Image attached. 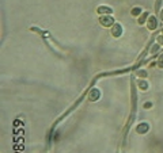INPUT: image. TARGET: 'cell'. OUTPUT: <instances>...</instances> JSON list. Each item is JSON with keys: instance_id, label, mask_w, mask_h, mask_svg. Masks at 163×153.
<instances>
[{"instance_id": "obj_7", "label": "cell", "mask_w": 163, "mask_h": 153, "mask_svg": "<svg viewBox=\"0 0 163 153\" xmlns=\"http://www.w3.org/2000/svg\"><path fill=\"white\" fill-rule=\"evenodd\" d=\"M137 86H139V88H140V90L146 91V90L148 88V83H147V81H143V80H140V81L137 83Z\"/></svg>"}, {"instance_id": "obj_9", "label": "cell", "mask_w": 163, "mask_h": 153, "mask_svg": "<svg viewBox=\"0 0 163 153\" xmlns=\"http://www.w3.org/2000/svg\"><path fill=\"white\" fill-rule=\"evenodd\" d=\"M147 16H148V12H143V14H141V16H140V19H139V23L143 24L144 22H146V19H147Z\"/></svg>"}, {"instance_id": "obj_13", "label": "cell", "mask_w": 163, "mask_h": 153, "mask_svg": "<svg viewBox=\"0 0 163 153\" xmlns=\"http://www.w3.org/2000/svg\"><path fill=\"white\" fill-rule=\"evenodd\" d=\"M158 49H159V46H158V45H155V46H154V49H152V53H154V51H156Z\"/></svg>"}, {"instance_id": "obj_16", "label": "cell", "mask_w": 163, "mask_h": 153, "mask_svg": "<svg viewBox=\"0 0 163 153\" xmlns=\"http://www.w3.org/2000/svg\"><path fill=\"white\" fill-rule=\"evenodd\" d=\"M162 33H163V30H162Z\"/></svg>"}, {"instance_id": "obj_6", "label": "cell", "mask_w": 163, "mask_h": 153, "mask_svg": "<svg viewBox=\"0 0 163 153\" xmlns=\"http://www.w3.org/2000/svg\"><path fill=\"white\" fill-rule=\"evenodd\" d=\"M99 96H101L99 91H98V90H95V88H94V90H92L91 92H90V100H92V102H95V100H98V99H99Z\"/></svg>"}, {"instance_id": "obj_5", "label": "cell", "mask_w": 163, "mask_h": 153, "mask_svg": "<svg viewBox=\"0 0 163 153\" xmlns=\"http://www.w3.org/2000/svg\"><path fill=\"white\" fill-rule=\"evenodd\" d=\"M148 129H150V126H148L147 123H140V125H137V127H136V131L140 134H144L148 131Z\"/></svg>"}, {"instance_id": "obj_3", "label": "cell", "mask_w": 163, "mask_h": 153, "mask_svg": "<svg viewBox=\"0 0 163 153\" xmlns=\"http://www.w3.org/2000/svg\"><path fill=\"white\" fill-rule=\"evenodd\" d=\"M147 27L150 29V30H155V29L158 27V20H156L155 16H150V18H148Z\"/></svg>"}, {"instance_id": "obj_1", "label": "cell", "mask_w": 163, "mask_h": 153, "mask_svg": "<svg viewBox=\"0 0 163 153\" xmlns=\"http://www.w3.org/2000/svg\"><path fill=\"white\" fill-rule=\"evenodd\" d=\"M99 23L102 24L104 27H110V26L114 24V19H113L110 15H104V16H101Z\"/></svg>"}, {"instance_id": "obj_8", "label": "cell", "mask_w": 163, "mask_h": 153, "mask_svg": "<svg viewBox=\"0 0 163 153\" xmlns=\"http://www.w3.org/2000/svg\"><path fill=\"white\" fill-rule=\"evenodd\" d=\"M143 12H141V8L140 7H135V8H132V15L133 16H139L141 15Z\"/></svg>"}, {"instance_id": "obj_10", "label": "cell", "mask_w": 163, "mask_h": 153, "mask_svg": "<svg viewBox=\"0 0 163 153\" xmlns=\"http://www.w3.org/2000/svg\"><path fill=\"white\" fill-rule=\"evenodd\" d=\"M158 65H159V68H163V54H160L158 58Z\"/></svg>"}, {"instance_id": "obj_2", "label": "cell", "mask_w": 163, "mask_h": 153, "mask_svg": "<svg viewBox=\"0 0 163 153\" xmlns=\"http://www.w3.org/2000/svg\"><path fill=\"white\" fill-rule=\"evenodd\" d=\"M121 34H122V27H121L118 23H114L111 26V35L117 38V37H120Z\"/></svg>"}, {"instance_id": "obj_14", "label": "cell", "mask_w": 163, "mask_h": 153, "mask_svg": "<svg viewBox=\"0 0 163 153\" xmlns=\"http://www.w3.org/2000/svg\"><path fill=\"white\" fill-rule=\"evenodd\" d=\"M144 107H146V108H147V107H151V103H146V104H144Z\"/></svg>"}, {"instance_id": "obj_15", "label": "cell", "mask_w": 163, "mask_h": 153, "mask_svg": "<svg viewBox=\"0 0 163 153\" xmlns=\"http://www.w3.org/2000/svg\"><path fill=\"white\" fill-rule=\"evenodd\" d=\"M160 19L163 20V10H162V12H160Z\"/></svg>"}, {"instance_id": "obj_4", "label": "cell", "mask_w": 163, "mask_h": 153, "mask_svg": "<svg viewBox=\"0 0 163 153\" xmlns=\"http://www.w3.org/2000/svg\"><path fill=\"white\" fill-rule=\"evenodd\" d=\"M98 14H101V15H110L111 12V8L110 7H108V6H101V7H98Z\"/></svg>"}, {"instance_id": "obj_12", "label": "cell", "mask_w": 163, "mask_h": 153, "mask_svg": "<svg viewBox=\"0 0 163 153\" xmlns=\"http://www.w3.org/2000/svg\"><path fill=\"white\" fill-rule=\"evenodd\" d=\"M156 41H158V43L163 45V34H162V35H159V37H158V39H156Z\"/></svg>"}, {"instance_id": "obj_11", "label": "cell", "mask_w": 163, "mask_h": 153, "mask_svg": "<svg viewBox=\"0 0 163 153\" xmlns=\"http://www.w3.org/2000/svg\"><path fill=\"white\" fill-rule=\"evenodd\" d=\"M137 75L141 76V77H146V76H147V72H146V71H139V72H137Z\"/></svg>"}]
</instances>
